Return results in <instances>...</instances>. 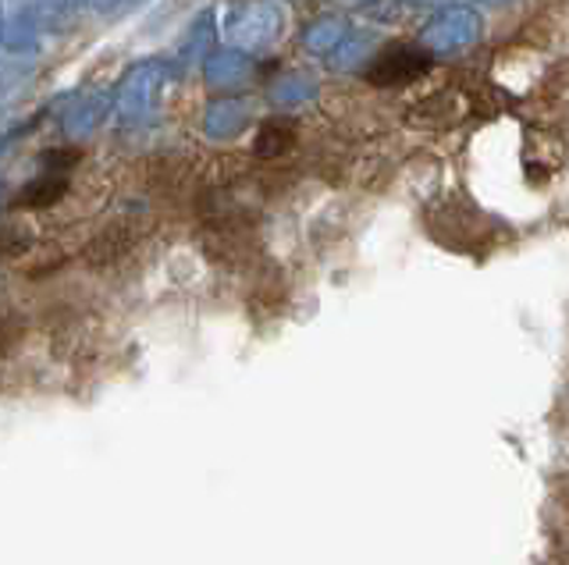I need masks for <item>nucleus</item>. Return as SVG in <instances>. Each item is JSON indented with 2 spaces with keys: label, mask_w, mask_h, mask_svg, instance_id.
Wrapping results in <instances>:
<instances>
[{
  "label": "nucleus",
  "mask_w": 569,
  "mask_h": 565,
  "mask_svg": "<svg viewBox=\"0 0 569 565\" xmlns=\"http://www.w3.org/2000/svg\"><path fill=\"white\" fill-rule=\"evenodd\" d=\"M373 50H378V37H373V32L349 29V37L338 43V50L328 58V64L338 68V72H356V68H363L370 58H378Z\"/></svg>",
  "instance_id": "9"
},
{
  "label": "nucleus",
  "mask_w": 569,
  "mask_h": 565,
  "mask_svg": "<svg viewBox=\"0 0 569 565\" xmlns=\"http://www.w3.org/2000/svg\"><path fill=\"white\" fill-rule=\"evenodd\" d=\"M64 192H68V179H64V174H50V171H43L40 179L26 182L22 189L14 192V206H18V210H47V206H53V203H61V200H64Z\"/></svg>",
  "instance_id": "8"
},
{
  "label": "nucleus",
  "mask_w": 569,
  "mask_h": 565,
  "mask_svg": "<svg viewBox=\"0 0 569 565\" xmlns=\"http://www.w3.org/2000/svg\"><path fill=\"white\" fill-rule=\"evenodd\" d=\"M427 68H431V61H427V54H420V50H413V47H388L385 54L373 58L367 79L373 85H402V82L420 79Z\"/></svg>",
  "instance_id": "4"
},
{
  "label": "nucleus",
  "mask_w": 569,
  "mask_h": 565,
  "mask_svg": "<svg viewBox=\"0 0 569 565\" xmlns=\"http://www.w3.org/2000/svg\"><path fill=\"white\" fill-rule=\"evenodd\" d=\"M281 32V11L274 4H239L228 11V37L239 50H260Z\"/></svg>",
  "instance_id": "3"
},
{
  "label": "nucleus",
  "mask_w": 569,
  "mask_h": 565,
  "mask_svg": "<svg viewBox=\"0 0 569 565\" xmlns=\"http://www.w3.org/2000/svg\"><path fill=\"white\" fill-rule=\"evenodd\" d=\"M18 339H22V321L11 310H0V356H8Z\"/></svg>",
  "instance_id": "15"
},
{
  "label": "nucleus",
  "mask_w": 569,
  "mask_h": 565,
  "mask_svg": "<svg viewBox=\"0 0 569 565\" xmlns=\"http://www.w3.org/2000/svg\"><path fill=\"white\" fill-rule=\"evenodd\" d=\"M29 245V235L14 232L11 224H0V256H18Z\"/></svg>",
  "instance_id": "17"
},
{
  "label": "nucleus",
  "mask_w": 569,
  "mask_h": 565,
  "mask_svg": "<svg viewBox=\"0 0 569 565\" xmlns=\"http://www.w3.org/2000/svg\"><path fill=\"white\" fill-rule=\"evenodd\" d=\"M346 37H349V26L342 19H313L307 32H302V47L317 58H331Z\"/></svg>",
  "instance_id": "10"
},
{
  "label": "nucleus",
  "mask_w": 569,
  "mask_h": 565,
  "mask_svg": "<svg viewBox=\"0 0 569 565\" xmlns=\"http://www.w3.org/2000/svg\"><path fill=\"white\" fill-rule=\"evenodd\" d=\"M480 37V14L470 4H445L423 22L420 40L431 54H459Z\"/></svg>",
  "instance_id": "1"
},
{
  "label": "nucleus",
  "mask_w": 569,
  "mask_h": 565,
  "mask_svg": "<svg viewBox=\"0 0 569 565\" xmlns=\"http://www.w3.org/2000/svg\"><path fill=\"white\" fill-rule=\"evenodd\" d=\"M0 40H4V14H0Z\"/></svg>",
  "instance_id": "18"
},
{
  "label": "nucleus",
  "mask_w": 569,
  "mask_h": 565,
  "mask_svg": "<svg viewBox=\"0 0 569 565\" xmlns=\"http://www.w3.org/2000/svg\"><path fill=\"white\" fill-rule=\"evenodd\" d=\"M129 245H132L129 228H124V224H111L107 232H100L93 242L86 245V260L93 263V268H107V263H114L118 256L129 253Z\"/></svg>",
  "instance_id": "11"
},
{
  "label": "nucleus",
  "mask_w": 569,
  "mask_h": 565,
  "mask_svg": "<svg viewBox=\"0 0 569 565\" xmlns=\"http://www.w3.org/2000/svg\"><path fill=\"white\" fill-rule=\"evenodd\" d=\"M313 100H317V82L307 75H284L271 85V103L281 111H296Z\"/></svg>",
  "instance_id": "12"
},
{
  "label": "nucleus",
  "mask_w": 569,
  "mask_h": 565,
  "mask_svg": "<svg viewBox=\"0 0 569 565\" xmlns=\"http://www.w3.org/2000/svg\"><path fill=\"white\" fill-rule=\"evenodd\" d=\"M292 143V125L284 121H263V129L257 132V157H278Z\"/></svg>",
  "instance_id": "13"
},
{
  "label": "nucleus",
  "mask_w": 569,
  "mask_h": 565,
  "mask_svg": "<svg viewBox=\"0 0 569 565\" xmlns=\"http://www.w3.org/2000/svg\"><path fill=\"white\" fill-rule=\"evenodd\" d=\"M257 72L253 54H246L239 47H224L213 50V54L203 61V79L213 90H236V85H246Z\"/></svg>",
  "instance_id": "5"
},
{
  "label": "nucleus",
  "mask_w": 569,
  "mask_h": 565,
  "mask_svg": "<svg viewBox=\"0 0 569 565\" xmlns=\"http://www.w3.org/2000/svg\"><path fill=\"white\" fill-rule=\"evenodd\" d=\"M210 40H213V29H210V14H203L200 22L192 26V32H189V40H186V47H182V58L186 61H207L213 50H210Z\"/></svg>",
  "instance_id": "14"
},
{
  "label": "nucleus",
  "mask_w": 569,
  "mask_h": 565,
  "mask_svg": "<svg viewBox=\"0 0 569 565\" xmlns=\"http://www.w3.org/2000/svg\"><path fill=\"white\" fill-rule=\"evenodd\" d=\"M79 150H50V153H43V168L50 171V174H64L71 164H79Z\"/></svg>",
  "instance_id": "16"
},
{
  "label": "nucleus",
  "mask_w": 569,
  "mask_h": 565,
  "mask_svg": "<svg viewBox=\"0 0 569 565\" xmlns=\"http://www.w3.org/2000/svg\"><path fill=\"white\" fill-rule=\"evenodd\" d=\"M168 79V64L164 61H139L124 72L118 85V114L124 121H142L150 118L157 108L160 85Z\"/></svg>",
  "instance_id": "2"
},
{
  "label": "nucleus",
  "mask_w": 569,
  "mask_h": 565,
  "mask_svg": "<svg viewBox=\"0 0 569 565\" xmlns=\"http://www.w3.org/2000/svg\"><path fill=\"white\" fill-rule=\"evenodd\" d=\"M246 125H249V103L246 100L224 97V100H213L203 111L207 139H231V135H239Z\"/></svg>",
  "instance_id": "6"
},
{
  "label": "nucleus",
  "mask_w": 569,
  "mask_h": 565,
  "mask_svg": "<svg viewBox=\"0 0 569 565\" xmlns=\"http://www.w3.org/2000/svg\"><path fill=\"white\" fill-rule=\"evenodd\" d=\"M107 108H111V103H107L103 93H86V97H79V100L64 111V118H61L64 135H68V139H86V135H93V132L103 125Z\"/></svg>",
  "instance_id": "7"
}]
</instances>
